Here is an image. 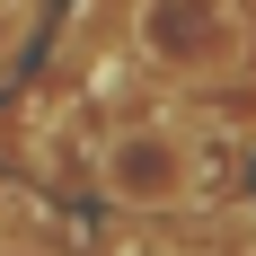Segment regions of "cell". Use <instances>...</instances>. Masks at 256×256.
<instances>
[{"label": "cell", "instance_id": "obj_2", "mask_svg": "<svg viewBox=\"0 0 256 256\" xmlns=\"http://www.w3.org/2000/svg\"><path fill=\"white\" fill-rule=\"evenodd\" d=\"M98 186L124 212H159V204H177L194 186V142L177 124H132V132H115L98 150Z\"/></svg>", "mask_w": 256, "mask_h": 256}, {"label": "cell", "instance_id": "obj_1", "mask_svg": "<svg viewBox=\"0 0 256 256\" xmlns=\"http://www.w3.org/2000/svg\"><path fill=\"white\" fill-rule=\"evenodd\" d=\"M142 53H150L168 80H212L230 71L238 44H248V18L238 0H142Z\"/></svg>", "mask_w": 256, "mask_h": 256}]
</instances>
